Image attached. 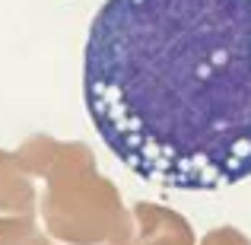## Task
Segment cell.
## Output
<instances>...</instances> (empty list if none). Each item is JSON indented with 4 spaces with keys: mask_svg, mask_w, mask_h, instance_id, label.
<instances>
[{
    "mask_svg": "<svg viewBox=\"0 0 251 245\" xmlns=\"http://www.w3.org/2000/svg\"><path fill=\"white\" fill-rule=\"evenodd\" d=\"M105 147L147 182L216 191L251 175V0H105L83 54Z\"/></svg>",
    "mask_w": 251,
    "mask_h": 245,
    "instance_id": "obj_1",
    "label": "cell"
},
{
    "mask_svg": "<svg viewBox=\"0 0 251 245\" xmlns=\"http://www.w3.org/2000/svg\"><path fill=\"white\" fill-rule=\"evenodd\" d=\"M32 178L45 182L38 214L45 233L64 245H130L134 214L80 140L32 134L16 150Z\"/></svg>",
    "mask_w": 251,
    "mask_h": 245,
    "instance_id": "obj_2",
    "label": "cell"
},
{
    "mask_svg": "<svg viewBox=\"0 0 251 245\" xmlns=\"http://www.w3.org/2000/svg\"><path fill=\"white\" fill-rule=\"evenodd\" d=\"M134 236L130 245H194L188 220L162 204L140 201L134 204Z\"/></svg>",
    "mask_w": 251,
    "mask_h": 245,
    "instance_id": "obj_3",
    "label": "cell"
},
{
    "mask_svg": "<svg viewBox=\"0 0 251 245\" xmlns=\"http://www.w3.org/2000/svg\"><path fill=\"white\" fill-rule=\"evenodd\" d=\"M38 194H35V178L25 172L19 163L16 150H0V217L23 214L35 217L38 214Z\"/></svg>",
    "mask_w": 251,
    "mask_h": 245,
    "instance_id": "obj_4",
    "label": "cell"
},
{
    "mask_svg": "<svg viewBox=\"0 0 251 245\" xmlns=\"http://www.w3.org/2000/svg\"><path fill=\"white\" fill-rule=\"evenodd\" d=\"M0 245H51V239L35 226V217L10 214L0 217Z\"/></svg>",
    "mask_w": 251,
    "mask_h": 245,
    "instance_id": "obj_5",
    "label": "cell"
},
{
    "mask_svg": "<svg viewBox=\"0 0 251 245\" xmlns=\"http://www.w3.org/2000/svg\"><path fill=\"white\" fill-rule=\"evenodd\" d=\"M201 245H251L248 236H242L239 229L232 226H220V229H210L207 236H203Z\"/></svg>",
    "mask_w": 251,
    "mask_h": 245,
    "instance_id": "obj_6",
    "label": "cell"
}]
</instances>
